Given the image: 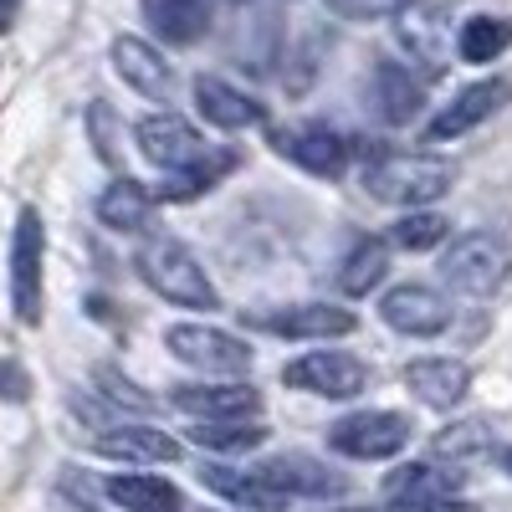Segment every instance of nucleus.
Segmentation results:
<instances>
[{
  "label": "nucleus",
  "mask_w": 512,
  "mask_h": 512,
  "mask_svg": "<svg viewBox=\"0 0 512 512\" xmlns=\"http://www.w3.org/2000/svg\"><path fill=\"white\" fill-rule=\"evenodd\" d=\"M134 139H139V154H144L149 164H159L164 175H190V180H200L205 190L216 185L226 169H236V154H216L180 113H149V118L134 128Z\"/></svg>",
  "instance_id": "1"
},
{
  "label": "nucleus",
  "mask_w": 512,
  "mask_h": 512,
  "mask_svg": "<svg viewBox=\"0 0 512 512\" xmlns=\"http://www.w3.org/2000/svg\"><path fill=\"white\" fill-rule=\"evenodd\" d=\"M134 267H139V277L164 297V303L195 308V313H216V308H221V292H216V282L205 277L200 256H195L185 241H175V236H149V241L134 251Z\"/></svg>",
  "instance_id": "2"
},
{
  "label": "nucleus",
  "mask_w": 512,
  "mask_h": 512,
  "mask_svg": "<svg viewBox=\"0 0 512 512\" xmlns=\"http://www.w3.org/2000/svg\"><path fill=\"white\" fill-rule=\"evenodd\" d=\"M359 185L384 200V205H405V210H420V205H431L441 200L451 185H456V169L436 154H374L364 164V175Z\"/></svg>",
  "instance_id": "3"
},
{
  "label": "nucleus",
  "mask_w": 512,
  "mask_h": 512,
  "mask_svg": "<svg viewBox=\"0 0 512 512\" xmlns=\"http://www.w3.org/2000/svg\"><path fill=\"white\" fill-rule=\"evenodd\" d=\"M512 272V241L497 231H466L441 256V282L461 297H487Z\"/></svg>",
  "instance_id": "4"
},
{
  "label": "nucleus",
  "mask_w": 512,
  "mask_h": 512,
  "mask_svg": "<svg viewBox=\"0 0 512 512\" xmlns=\"http://www.w3.org/2000/svg\"><path fill=\"white\" fill-rule=\"evenodd\" d=\"M410 431L415 425L400 410H354L328 425V446L349 461H384L410 446Z\"/></svg>",
  "instance_id": "5"
},
{
  "label": "nucleus",
  "mask_w": 512,
  "mask_h": 512,
  "mask_svg": "<svg viewBox=\"0 0 512 512\" xmlns=\"http://www.w3.org/2000/svg\"><path fill=\"white\" fill-rule=\"evenodd\" d=\"M41 262H47V226L36 205H21L11 231V308L26 328L41 323Z\"/></svg>",
  "instance_id": "6"
},
{
  "label": "nucleus",
  "mask_w": 512,
  "mask_h": 512,
  "mask_svg": "<svg viewBox=\"0 0 512 512\" xmlns=\"http://www.w3.org/2000/svg\"><path fill=\"white\" fill-rule=\"evenodd\" d=\"M390 31H395V47L415 67L441 72L451 62V16H446L441 0H405L390 21Z\"/></svg>",
  "instance_id": "7"
},
{
  "label": "nucleus",
  "mask_w": 512,
  "mask_h": 512,
  "mask_svg": "<svg viewBox=\"0 0 512 512\" xmlns=\"http://www.w3.org/2000/svg\"><path fill=\"white\" fill-rule=\"evenodd\" d=\"M164 349L180 364L200 369V374H246L251 369V349L226 328H205V323H175L164 328Z\"/></svg>",
  "instance_id": "8"
},
{
  "label": "nucleus",
  "mask_w": 512,
  "mask_h": 512,
  "mask_svg": "<svg viewBox=\"0 0 512 512\" xmlns=\"http://www.w3.org/2000/svg\"><path fill=\"white\" fill-rule=\"evenodd\" d=\"M282 384H292L303 395H323V400H354L369 384V364L338 349H313L282 369Z\"/></svg>",
  "instance_id": "9"
},
{
  "label": "nucleus",
  "mask_w": 512,
  "mask_h": 512,
  "mask_svg": "<svg viewBox=\"0 0 512 512\" xmlns=\"http://www.w3.org/2000/svg\"><path fill=\"white\" fill-rule=\"evenodd\" d=\"M272 149L287 164L318 175V180H338L344 164H349V139L338 134V128H328V123H287V128L272 134Z\"/></svg>",
  "instance_id": "10"
},
{
  "label": "nucleus",
  "mask_w": 512,
  "mask_h": 512,
  "mask_svg": "<svg viewBox=\"0 0 512 512\" xmlns=\"http://www.w3.org/2000/svg\"><path fill=\"white\" fill-rule=\"evenodd\" d=\"M379 318L390 323L395 333L405 338H436L451 328V303L436 292V287H420V282H400L384 292V303H379Z\"/></svg>",
  "instance_id": "11"
},
{
  "label": "nucleus",
  "mask_w": 512,
  "mask_h": 512,
  "mask_svg": "<svg viewBox=\"0 0 512 512\" xmlns=\"http://www.w3.org/2000/svg\"><path fill=\"white\" fill-rule=\"evenodd\" d=\"M169 405L190 420H256L262 415V395L251 384H175Z\"/></svg>",
  "instance_id": "12"
},
{
  "label": "nucleus",
  "mask_w": 512,
  "mask_h": 512,
  "mask_svg": "<svg viewBox=\"0 0 512 512\" xmlns=\"http://www.w3.org/2000/svg\"><path fill=\"white\" fill-rule=\"evenodd\" d=\"M251 328L277 333V338H344L359 328V318L349 308H333V303H297V308L251 313Z\"/></svg>",
  "instance_id": "13"
},
{
  "label": "nucleus",
  "mask_w": 512,
  "mask_h": 512,
  "mask_svg": "<svg viewBox=\"0 0 512 512\" xmlns=\"http://www.w3.org/2000/svg\"><path fill=\"white\" fill-rule=\"evenodd\" d=\"M507 103V82L492 77V82H472V88H461L431 123H425V139L431 144H446V139H461V134H472L477 123H487L497 108Z\"/></svg>",
  "instance_id": "14"
},
{
  "label": "nucleus",
  "mask_w": 512,
  "mask_h": 512,
  "mask_svg": "<svg viewBox=\"0 0 512 512\" xmlns=\"http://www.w3.org/2000/svg\"><path fill=\"white\" fill-rule=\"evenodd\" d=\"M277 492H287V497H313V502H328V497H344L349 492V482L338 477V472H328V466L318 461V456H308V451H287V456H272V461H262L256 466Z\"/></svg>",
  "instance_id": "15"
},
{
  "label": "nucleus",
  "mask_w": 512,
  "mask_h": 512,
  "mask_svg": "<svg viewBox=\"0 0 512 512\" xmlns=\"http://www.w3.org/2000/svg\"><path fill=\"white\" fill-rule=\"evenodd\" d=\"M200 487H210L216 497H226L231 507H241V512H287L292 507V497L287 492H277L262 472H236V466H226V461H205L200 466Z\"/></svg>",
  "instance_id": "16"
},
{
  "label": "nucleus",
  "mask_w": 512,
  "mask_h": 512,
  "mask_svg": "<svg viewBox=\"0 0 512 512\" xmlns=\"http://www.w3.org/2000/svg\"><path fill=\"white\" fill-rule=\"evenodd\" d=\"M195 108H200L205 123L226 128V134H236V128H262V123H267V103L246 98L241 88H231L226 77H210V72L195 77Z\"/></svg>",
  "instance_id": "17"
},
{
  "label": "nucleus",
  "mask_w": 512,
  "mask_h": 512,
  "mask_svg": "<svg viewBox=\"0 0 512 512\" xmlns=\"http://www.w3.org/2000/svg\"><path fill=\"white\" fill-rule=\"evenodd\" d=\"M461 492V472H441L431 461H410V466H395L384 477V502L390 507H405V512H420L431 502H446Z\"/></svg>",
  "instance_id": "18"
},
{
  "label": "nucleus",
  "mask_w": 512,
  "mask_h": 512,
  "mask_svg": "<svg viewBox=\"0 0 512 512\" xmlns=\"http://www.w3.org/2000/svg\"><path fill=\"white\" fill-rule=\"evenodd\" d=\"M108 57H113V72L144 98H169V88H175V72H169L159 47H149L144 36H113Z\"/></svg>",
  "instance_id": "19"
},
{
  "label": "nucleus",
  "mask_w": 512,
  "mask_h": 512,
  "mask_svg": "<svg viewBox=\"0 0 512 512\" xmlns=\"http://www.w3.org/2000/svg\"><path fill=\"white\" fill-rule=\"evenodd\" d=\"M405 390H415V400L431 410H456L466 400V390H472V369L461 359H410Z\"/></svg>",
  "instance_id": "20"
},
{
  "label": "nucleus",
  "mask_w": 512,
  "mask_h": 512,
  "mask_svg": "<svg viewBox=\"0 0 512 512\" xmlns=\"http://www.w3.org/2000/svg\"><path fill=\"white\" fill-rule=\"evenodd\" d=\"M98 456L123 461V466H164L180 456V441L154 431V425H108L98 436Z\"/></svg>",
  "instance_id": "21"
},
{
  "label": "nucleus",
  "mask_w": 512,
  "mask_h": 512,
  "mask_svg": "<svg viewBox=\"0 0 512 512\" xmlns=\"http://www.w3.org/2000/svg\"><path fill=\"white\" fill-rule=\"evenodd\" d=\"M103 492L123 512H185V492L164 477H149V472H118L103 482Z\"/></svg>",
  "instance_id": "22"
},
{
  "label": "nucleus",
  "mask_w": 512,
  "mask_h": 512,
  "mask_svg": "<svg viewBox=\"0 0 512 512\" xmlns=\"http://www.w3.org/2000/svg\"><path fill=\"white\" fill-rule=\"evenodd\" d=\"M139 6H144L149 31L164 36L169 47H190V41H200L205 26H210L205 0H139Z\"/></svg>",
  "instance_id": "23"
},
{
  "label": "nucleus",
  "mask_w": 512,
  "mask_h": 512,
  "mask_svg": "<svg viewBox=\"0 0 512 512\" xmlns=\"http://www.w3.org/2000/svg\"><path fill=\"white\" fill-rule=\"evenodd\" d=\"M369 88H374V108H379L384 123H410V118L425 108L420 82H415L400 62H379L374 77H369Z\"/></svg>",
  "instance_id": "24"
},
{
  "label": "nucleus",
  "mask_w": 512,
  "mask_h": 512,
  "mask_svg": "<svg viewBox=\"0 0 512 512\" xmlns=\"http://www.w3.org/2000/svg\"><path fill=\"white\" fill-rule=\"evenodd\" d=\"M149 210H154L149 185L128 180V175H118V180L98 195V221H103L108 231H144V226H149Z\"/></svg>",
  "instance_id": "25"
},
{
  "label": "nucleus",
  "mask_w": 512,
  "mask_h": 512,
  "mask_svg": "<svg viewBox=\"0 0 512 512\" xmlns=\"http://www.w3.org/2000/svg\"><path fill=\"white\" fill-rule=\"evenodd\" d=\"M507 47H512V21H502V16H472L456 31V57L472 62V67L497 62Z\"/></svg>",
  "instance_id": "26"
},
{
  "label": "nucleus",
  "mask_w": 512,
  "mask_h": 512,
  "mask_svg": "<svg viewBox=\"0 0 512 512\" xmlns=\"http://www.w3.org/2000/svg\"><path fill=\"white\" fill-rule=\"evenodd\" d=\"M272 431L262 420H195L190 441L205 446V451H226V456H241V451H256Z\"/></svg>",
  "instance_id": "27"
},
{
  "label": "nucleus",
  "mask_w": 512,
  "mask_h": 512,
  "mask_svg": "<svg viewBox=\"0 0 512 512\" xmlns=\"http://www.w3.org/2000/svg\"><path fill=\"white\" fill-rule=\"evenodd\" d=\"M384 272H390V251H384V241H374V236H364L349 256H344V272H338V287H344L349 297H369L379 282H384Z\"/></svg>",
  "instance_id": "28"
},
{
  "label": "nucleus",
  "mask_w": 512,
  "mask_h": 512,
  "mask_svg": "<svg viewBox=\"0 0 512 512\" xmlns=\"http://www.w3.org/2000/svg\"><path fill=\"white\" fill-rule=\"evenodd\" d=\"M446 231H451V221L436 216V210H405V216L390 226L395 246H405V251H431V246L446 241Z\"/></svg>",
  "instance_id": "29"
},
{
  "label": "nucleus",
  "mask_w": 512,
  "mask_h": 512,
  "mask_svg": "<svg viewBox=\"0 0 512 512\" xmlns=\"http://www.w3.org/2000/svg\"><path fill=\"white\" fill-rule=\"evenodd\" d=\"M436 456H492V431L482 420H461V425H446V436H436Z\"/></svg>",
  "instance_id": "30"
},
{
  "label": "nucleus",
  "mask_w": 512,
  "mask_h": 512,
  "mask_svg": "<svg viewBox=\"0 0 512 512\" xmlns=\"http://www.w3.org/2000/svg\"><path fill=\"white\" fill-rule=\"evenodd\" d=\"M400 6L405 0H328V11L344 21H379V16H395Z\"/></svg>",
  "instance_id": "31"
},
{
  "label": "nucleus",
  "mask_w": 512,
  "mask_h": 512,
  "mask_svg": "<svg viewBox=\"0 0 512 512\" xmlns=\"http://www.w3.org/2000/svg\"><path fill=\"white\" fill-rule=\"evenodd\" d=\"M98 384H103V395H108L113 405H134V410H154V400H149V395H139L134 384H128V379H118L113 369H98Z\"/></svg>",
  "instance_id": "32"
},
{
  "label": "nucleus",
  "mask_w": 512,
  "mask_h": 512,
  "mask_svg": "<svg viewBox=\"0 0 512 512\" xmlns=\"http://www.w3.org/2000/svg\"><path fill=\"white\" fill-rule=\"evenodd\" d=\"M26 395H31V379H26V369H21L16 359H0V400L21 405Z\"/></svg>",
  "instance_id": "33"
},
{
  "label": "nucleus",
  "mask_w": 512,
  "mask_h": 512,
  "mask_svg": "<svg viewBox=\"0 0 512 512\" xmlns=\"http://www.w3.org/2000/svg\"><path fill=\"white\" fill-rule=\"evenodd\" d=\"M93 128H98V154L113 164L118 149H113V139H108V103H93Z\"/></svg>",
  "instance_id": "34"
},
{
  "label": "nucleus",
  "mask_w": 512,
  "mask_h": 512,
  "mask_svg": "<svg viewBox=\"0 0 512 512\" xmlns=\"http://www.w3.org/2000/svg\"><path fill=\"white\" fill-rule=\"evenodd\" d=\"M420 512H482V507L466 502V497H446V502H431V507H420Z\"/></svg>",
  "instance_id": "35"
},
{
  "label": "nucleus",
  "mask_w": 512,
  "mask_h": 512,
  "mask_svg": "<svg viewBox=\"0 0 512 512\" xmlns=\"http://www.w3.org/2000/svg\"><path fill=\"white\" fill-rule=\"evenodd\" d=\"M16 16H21V0H0V36L16 26Z\"/></svg>",
  "instance_id": "36"
},
{
  "label": "nucleus",
  "mask_w": 512,
  "mask_h": 512,
  "mask_svg": "<svg viewBox=\"0 0 512 512\" xmlns=\"http://www.w3.org/2000/svg\"><path fill=\"white\" fill-rule=\"evenodd\" d=\"M492 456H497L502 472H512V446H492Z\"/></svg>",
  "instance_id": "37"
},
{
  "label": "nucleus",
  "mask_w": 512,
  "mask_h": 512,
  "mask_svg": "<svg viewBox=\"0 0 512 512\" xmlns=\"http://www.w3.org/2000/svg\"><path fill=\"white\" fill-rule=\"evenodd\" d=\"M344 512H400V507H344Z\"/></svg>",
  "instance_id": "38"
}]
</instances>
